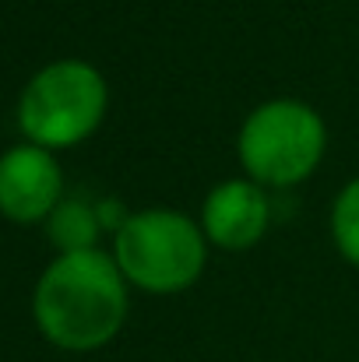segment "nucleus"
Wrapping results in <instances>:
<instances>
[{"label": "nucleus", "mask_w": 359, "mask_h": 362, "mask_svg": "<svg viewBox=\"0 0 359 362\" xmlns=\"http://www.w3.org/2000/svg\"><path fill=\"white\" fill-rule=\"evenodd\" d=\"M110 113L106 74L81 57L42 64L18 95V130L28 144L67 151L85 144Z\"/></svg>", "instance_id": "nucleus-4"}, {"label": "nucleus", "mask_w": 359, "mask_h": 362, "mask_svg": "<svg viewBox=\"0 0 359 362\" xmlns=\"http://www.w3.org/2000/svg\"><path fill=\"white\" fill-rule=\"evenodd\" d=\"M64 197V169L57 151L21 141L0 155V215L7 222L42 226Z\"/></svg>", "instance_id": "nucleus-5"}, {"label": "nucleus", "mask_w": 359, "mask_h": 362, "mask_svg": "<svg viewBox=\"0 0 359 362\" xmlns=\"http://www.w3.org/2000/svg\"><path fill=\"white\" fill-rule=\"evenodd\" d=\"M328 155V123L307 99L278 95L257 103L237 130L239 173L264 190L307 183Z\"/></svg>", "instance_id": "nucleus-3"}, {"label": "nucleus", "mask_w": 359, "mask_h": 362, "mask_svg": "<svg viewBox=\"0 0 359 362\" xmlns=\"http://www.w3.org/2000/svg\"><path fill=\"white\" fill-rule=\"evenodd\" d=\"M328 233L338 257L349 267H359V176L346 180L342 190L335 194L331 211H328Z\"/></svg>", "instance_id": "nucleus-8"}, {"label": "nucleus", "mask_w": 359, "mask_h": 362, "mask_svg": "<svg viewBox=\"0 0 359 362\" xmlns=\"http://www.w3.org/2000/svg\"><path fill=\"white\" fill-rule=\"evenodd\" d=\"M110 253L130 292L180 296L201 281L212 246L194 215L152 204L127 215V222L110 236Z\"/></svg>", "instance_id": "nucleus-2"}, {"label": "nucleus", "mask_w": 359, "mask_h": 362, "mask_svg": "<svg viewBox=\"0 0 359 362\" xmlns=\"http://www.w3.org/2000/svg\"><path fill=\"white\" fill-rule=\"evenodd\" d=\"M130 313V285L110 250L57 253L35 288L32 320L39 334L71 356H89L117 341Z\"/></svg>", "instance_id": "nucleus-1"}, {"label": "nucleus", "mask_w": 359, "mask_h": 362, "mask_svg": "<svg viewBox=\"0 0 359 362\" xmlns=\"http://www.w3.org/2000/svg\"><path fill=\"white\" fill-rule=\"evenodd\" d=\"M42 226H46V240L57 246V253L96 250L99 236H103V222H99L96 204H89L81 197H64Z\"/></svg>", "instance_id": "nucleus-7"}, {"label": "nucleus", "mask_w": 359, "mask_h": 362, "mask_svg": "<svg viewBox=\"0 0 359 362\" xmlns=\"http://www.w3.org/2000/svg\"><path fill=\"white\" fill-rule=\"evenodd\" d=\"M275 218V204H271V190H264L261 183H253L250 176H229L219 180L198 211L201 233L212 250H226V253H243L253 250L257 243L268 236Z\"/></svg>", "instance_id": "nucleus-6"}]
</instances>
